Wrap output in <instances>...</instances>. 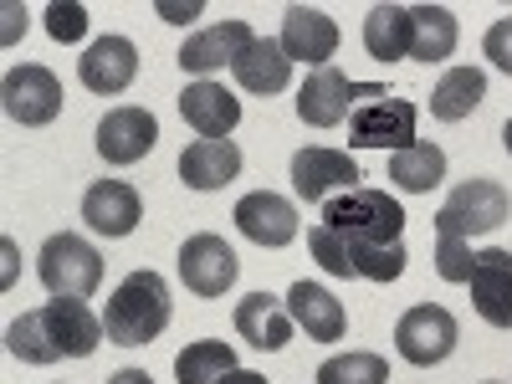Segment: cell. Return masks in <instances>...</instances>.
Wrapping results in <instances>:
<instances>
[{
	"instance_id": "6da1fadb",
	"label": "cell",
	"mask_w": 512,
	"mask_h": 384,
	"mask_svg": "<svg viewBox=\"0 0 512 384\" xmlns=\"http://www.w3.org/2000/svg\"><path fill=\"white\" fill-rule=\"evenodd\" d=\"M108 338L103 318L88 308V297H52L6 328V349L21 364H57V359H88Z\"/></svg>"
},
{
	"instance_id": "7a4b0ae2",
	"label": "cell",
	"mask_w": 512,
	"mask_h": 384,
	"mask_svg": "<svg viewBox=\"0 0 512 384\" xmlns=\"http://www.w3.org/2000/svg\"><path fill=\"white\" fill-rule=\"evenodd\" d=\"M169 313H175V303H169V282L159 272H128L113 297L103 303V328H108V344L118 349H144L154 344V338L169 328Z\"/></svg>"
},
{
	"instance_id": "3957f363",
	"label": "cell",
	"mask_w": 512,
	"mask_h": 384,
	"mask_svg": "<svg viewBox=\"0 0 512 384\" xmlns=\"http://www.w3.org/2000/svg\"><path fill=\"white\" fill-rule=\"evenodd\" d=\"M323 226L333 236H344L349 246H384V241H400L405 231V210L390 190H344L323 205Z\"/></svg>"
},
{
	"instance_id": "277c9868",
	"label": "cell",
	"mask_w": 512,
	"mask_h": 384,
	"mask_svg": "<svg viewBox=\"0 0 512 384\" xmlns=\"http://www.w3.org/2000/svg\"><path fill=\"white\" fill-rule=\"evenodd\" d=\"M36 277L52 297H93L103 287V251L77 231H57L36 251Z\"/></svg>"
},
{
	"instance_id": "5b68a950",
	"label": "cell",
	"mask_w": 512,
	"mask_h": 384,
	"mask_svg": "<svg viewBox=\"0 0 512 384\" xmlns=\"http://www.w3.org/2000/svg\"><path fill=\"white\" fill-rule=\"evenodd\" d=\"M379 98H390L384 82H354L338 67H318V72H308L303 88H297V118H303L308 128H338V123H349L364 103H379Z\"/></svg>"
},
{
	"instance_id": "8992f818",
	"label": "cell",
	"mask_w": 512,
	"mask_h": 384,
	"mask_svg": "<svg viewBox=\"0 0 512 384\" xmlns=\"http://www.w3.org/2000/svg\"><path fill=\"white\" fill-rule=\"evenodd\" d=\"M512 216V195L502 180H487V175H472V180H461L446 205L436 210V236H456V241H472V236H487L497 226H507Z\"/></svg>"
},
{
	"instance_id": "52a82bcc",
	"label": "cell",
	"mask_w": 512,
	"mask_h": 384,
	"mask_svg": "<svg viewBox=\"0 0 512 384\" xmlns=\"http://www.w3.org/2000/svg\"><path fill=\"white\" fill-rule=\"evenodd\" d=\"M456 344H461V323H456L451 308H441V303H415V308H405L400 323H395V349H400V359L415 364V369L446 364V359L456 354Z\"/></svg>"
},
{
	"instance_id": "ba28073f",
	"label": "cell",
	"mask_w": 512,
	"mask_h": 384,
	"mask_svg": "<svg viewBox=\"0 0 512 384\" xmlns=\"http://www.w3.org/2000/svg\"><path fill=\"white\" fill-rule=\"evenodd\" d=\"M62 103H67V93H62L57 72L41 62H21L0 82V108L21 128H47L52 118H62Z\"/></svg>"
},
{
	"instance_id": "9c48e42d",
	"label": "cell",
	"mask_w": 512,
	"mask_h": 384,
	"mask_svg": "<svg viewBox=\"0 0 512 384\" xmlns=\"http://www.w3.org/2000/svg\"><path fill=\"white\" fill-rule=\"evenodd\" d=\"M241 277V262H236V251L226 246V236L216 231H195L185 246H180V282L185 292L195 297H226Z\"/></svg>"
},
{
	"instance_id": "30bf717a",
	"label": "cell",
	"mask_w": 512,
	"mask_h": 384,
	"mask_svg": "<svg viewBox=\"0 0 512 384\" xmlns=\"http://www.w3.org/2000/svg\"><path fill=\"white\" fill-rule=\"evenodd\" d=\"M93 144H98L103 164L128 169V164H139V159H149V154H154V144H159V118H154L149 108L123 103V108H113V113H103V118H98Z\"/></svg>"
},
{
	"instance_id": "8fae6325",
	"label": "cell",
	"mask_w": 512,
	"mask_h": 384,
	"mask_svg": "<svg viewBox=\"0 0 512 384\" xmlns=\"http://www.w3.org/2000/svg\"><path fill=\"white\" fill-rule=\"evenodd\" d=\"M359 164L354 154L344 149H328V144H308V149H297L292 154V190L303 195V200H333V195H344V190H359Z\"/></svg>"
},
{
	"instance_id": "7c38bea8",
	"label": "cell",
	"mask_w": 512,
	"mask_h": 384,
	"mask_svg": "<svg viewBox=\"0 0 512 384\" xmlns=\"http://www.w3.org/2000/svg\"><path fill=\"white\" fill-rule=\"evenodd\" d=\"M415 118L420 108L410 98H379V103H364L354 118H349V149H410L415 144Z\"/></svg>"
},
{
	"instance_id": "4fadbf2b",
	"label": "cell",
	"mask_w": 512,
	"mask_h": 384,
	"mask_svg": "<svg viewBox=\"0 0 512 384\" xmlns=\"http://www.w3.org/2000/svg\"><path fill=\"white\" fill-rule=\"evenodd\" d=\"M134 77H139V47L128 36H98V41H88V52L77 57V82L98 98L128 93Z\"/></svg>"
},
{
	"instance_id": "5bb4252c",
	"label": "cell",
	"mask_w": 512,
	"mask_h": 384,
	"mask_svg": "<svg viewBox=\"0 0 512 384\" xmlns=\"http://www.w3.org/2000/svg\"><path fill=\"white\" fill-rule=\"evenodd\" d=\"M82 221H88V231H98L103 241H123L144 221V195L128 180H93L82 190Z\"/></svg>"
},
{
	"instance_id": "9a60e30c",
	"label": "cell",
	"mask_w": 512,
	"mask_h": 384,
	"mask_svg": "<svg viewBox=\"0 0 512 384\" xmlns=\"http://www.w3.org/2000/svg\"><path fill=\"white\" fill-rule=\"evenodd\" d=\"M231 221H236V231H241L246 241L267 246V251H282V246L297 241V205H292L287 195H277V190H251V195H241L236 210H231Z\"/></svg>"
},
{
	"instance_id": "2e32d148",
	"label": "cell",
	"mask_w": 512,
	"mask_h": 384,
	"mask_svg": "<svg viewBox=\"0 0 512 384\" xmlns=\"http://www.w3.org/2000/svg\"><path fill=\"white\" fill-rule=\"evenodd\" d=\"M256 41V31L246 26V21H216V26H205V31H195L185 47H180V72H190L195 82H210V72H226V67H236V57Z\"/></svg>"
},
{
	"instance_id": "e0dca14e",
	"label": "cell",
	"mask_w": 512,
	"mask_h": 384,
	"mask_svg": "<svg viewBox=\"0 0 512 384\" xmlns=\"http://www.w3.org/2000/svg\"><path fill=\"white\" fill-rule=\"evenodd\" d=\"M282 52L292 57V67L303 62V67H333V52H338V26L328 11L318 6H287L282 11Z\"/></svg>"
},
{
	"instance_id": "ac0fdd59",
	"label": "cell",
	"mask_w": 512,
	"mask_h": 384,
	"mask_svg": "<svg viewBox=\"0 0 512 384\" xmlns=\"http://www.w3.org/2000/svg\"><path fill=\"white\" fill-rule=\"evenodd\" d=\"M472 308L482 323L512 333V251L507 246H487L477 251V267H472Z\"/></svg>"
},
{
	"instance_id": "d6986e66",
	"label": "cell",
	"mask_w": 512,
	"mask_h": 384,
	"mask_svg": "<svg viewBox=\"0 0 512 384\" xmlns=\"http://www.w3.org/2000/svg\"><path fill=\"white\" fill-rule=\"evenodd\" d=\"M287 313H292V323L303 328L313 344H344L349 338V313H344V303L323 287V282H292L287 287Z\"/></svg>"
},
{
	"instance_id": "ffe728a7",
	"label": "cell",
	"mask_w": 512,
	"mask_h": 384,
	"mask_svg": "<svg viewBox=\"0 0 512 384\" xmlns=\"http://www.w3.org/2000/svg\"><path fill=\"white\" fill-rule=\"evenodd\" d=\"M180 118L195 128L200 139H231L241 123V98L226 88V82H185L180 93Z\"/></svg>"
},
{
	"instance_id": "44dd1931",
	"label": "cell",
	"mask_w": 512,
	"mask_h": 384,
	"mask_svg": "<svg viewBox=\"0 0 512 384\" xmlns=\"http://www.w3.org/2000/svg\"><path fill=\"white\" fill-rule=\"evenodd\" d=\"M236 333L246 338L251 349L277 354V349L292 344L297 323H292V313H287L282 297H272V292H246L241 303H236Z\"/></svg>"
},
{
	"instance_id": "7402d4cb",
	"label": "cell",
	"mask_w": 512,
	"mask_h": 384,
	"mask_svg": "<svg viewBox=\"0 0 512 384\" xmlns=\"http://www.w3.org/2000/svg\"><path fill=\"white\" fill-rule=\"evenodd\" d=\"M241 164L246 159H241V149L231 139H195L180 154V180L190 190H226L241 175Z\"/></svg>"
},
{
	"instance_id": "603a6c76",
	"label": "cell",
	"mask_w": 512,
	"mask_h": 384,
	"mask_svg": "<svg viewBox=\"0 0 512 384\" xmlns=\"http://www.w3.org/2000/svg\"><path fill=\"white\" fill-rule=\"evenodd\" d=\"M236 82L246 93H256V98H272V93H287L292 88V57L282 52V41H272V36H256L251 47L236 57Z\"/></svg>"
},
{
	"instance_id": "cb8c5ba5",
	"label": "cell",
	"mask_w": 512,
	"mask_h": 384,
	"mask_svg": "<svg viewBox=\"0 0 512 384\" xmlns=\"http://www.w3.org/2000/svg\"><path fill=\"white\" fill-rule=\"evenodd\" d=\"M487 98V72L482 67H446L436 77V88H431V118L436 123H461V118H472Z\"/></svg>"
},
{
	"instance_id": "d4e9b609",
	"label": "cell",
	"mask_w": 512,
	"mask_h": 384,
	"mask_svg": "<svg viewBox=\"0 0 512 384\" xmlns=\"http://www.w3.org/2000/svg\"><path fill=\"white\" fill-rule=\"evenodd\" d=\"M456 16L446 6H410V62H446L456 57Z\"/></svg>"
},
{
	"instance_id": "484cf974",
	"label": "cell",
	"mask_w": 512,
	"mask_h": 384,
	"mask_svg": "<svg viewBox=\"0 0 512 384\" xmlns=\"http://www.w3.org/2000/svg\"><path fill=\"white\" fill-rule=\"evenodd\" d=\"M446 180V149L431 139H415L410 149L390 154V185L405 195H431Z\"/></svg>"
},
{
	"instance_id": "4316f807",
	"label": "cell",
	"mask_w": 512,
	"mask_h": 384,
	"mask_svg": "<svg viewBox=\"0 0 512 384\" xmlns=\"http://www.w3.org/2000/svg\"><path fill=\"white\" fill-rule=\"evenodd\" d=\"M364 52L374 57V62H405L410 57V6H374L369 16H364Z\"/></svg>"
},
{
	"instance_id": "83f0119b",
	"label": "cell",
	"mask_w": 512,
	"mask_h": 384,
	"mask_svg": "<svg viewBox=\"0 0 512 384\" xmlns=\"http://www.w3.org/2000/svg\"><path fill=\"white\" fill-rule=\"evenodd\" d=\"M236 364V349L221 344V338H195V344H185L175 354V379L180 384H221Z\"/></svg>"
},
{
	"instance_id": "f1b7e54d",
	"label": "cell",
	"mask_w": 512,
	"mask_h": 384,
	"mask_svg": "<svg viewBox=\"0 0 512 384\" xmlns=\"http://www.w3.org/2000/svg\"><path fill=\"white\" fill-rule=\"evenodd\" d=\"M318 384H390V359L369 349H349L318 364Z\"/></svg>"
},
{
	"instance_id": "f546056e",
	"label": "cell",
	"mask_w": 512,
	"mask_h": 384,
	"mask_svg": "<svg viewBox=\"0 0 512 384\" xmlns=\"http://www.w3.org/2000/svg\"><path fill=\"white\" fill-rule=\"evenodd\" d=\"M436 277L441 282H472V267H477V251H472V241H456V236H436Z\"/></svg>"
},
{
	"instance_id": "4dcf8cb0",
	"label": "cell",
	"mask_w": 512,
	"mask_h": 384,
	"mask_svg": "<svg viewBox=\"0 0 512 384\" xmlns=\"http://www.w3.org/2000/svg\"><path fill=\"white\" fill-rule=\"evenodd\" d=\"M47 36L72 47V41L88 36V6H77V0H52L47 6Z\"/></svg>"
},
{
	"instance_id": "1f68e13d",
	"label": "cell",
	"mask_w": 512,
	"mask_h": 384,
	"mask_svg": "<svg viewBox=\"0 0 512 384\" xmlns=\"http://www.w3.org/2000/svg\"><path fill=\"white\" fill-rule=\"evenodd\" d=\"M482 57H487L497 72L512 77V16H502V21L487 26V36H482Z\"/></svg>"
},
{
	"instance_id": "d6a6232c",
	"label": "cell",
	"mask_w": 512,
	"mask_h": 384,
	"mask_svg": "<svg viewBox=\"0 0 512 384\" xmlns=\"http://www.w3.org/2000/svg\"><path fill=\"white\" fill-rule=\"evenodd\" d=\"M164 21H175V26H190L195 16H205V6H200V0H190V6H175V0H159V6H154Z\"/></svg>"
},
{
	"instance_id": "836d02e7",
	"label": "cell",
	"mask_w": 512,
	"mask_h": 384,
	"mask_svg": "<svg viewBox=\"0 0 512 384\" xmlns=\"http://www.w3.org/2000/svg\"><path fill=\"white\" fill-rule=\"evenodd\" d=\"M221 384H272V379H267V374H256V369H231Z\"/></svg>"
},
{
	"instance_id": "e575fe53",
	"label": "cell",
	"mask_w": 512,
	"mask_h": 384,
	"mask_svg": "<svg viewBox=\"0 0 512 384\" xmlns=\"http://www.w3.org/2000/svg\"><path fill=\"white\" fill-rule=\"evenodd\" d=\"M16 31H26V11L21 6H6V41H16Z\"/></svg>"
},
{
	"instance_id": "d590c367",
	"label": "cell",
	"mask_w": 512,
	"mask_h": 384,
	"mask_svg": "<svg viewBox=\"0 0 512 384\" xmlns=\"http://www.w3.org/2000/svg\"><path fill=\"white\" fill-rule=\"evenodd\" d=\"M108 384H154V379H149L144 369H118V374H113Z\"/></svg>"
},
{
	"instance_id": "8d00e7d4",
	"label": "cell",
	"mask_w": 512,
	"mask_h": 384,
	"mask_svg": "<svg viewBox=\"0 0 512 384\" xmlns=\"http://www.w3.org/2000/svg\"><path fill=\"white\" fill-rule=\"evenodd\" d=\"M502 149H507V154H512V118H507V123H502Z\"/></svg>"
},
{
	"instance_id": "74e56055",
	"label": "cell",
	"mask_w": 512,
	"mask_h": 384,
	"mask_svg": "<svg viewBox=\"0 0 512 384\" xmlns=\"http://www.w3.org/2000/svg\"><path fill=\"white\" fill-rule=\"evenodd\" d=\"M482 384H502V379H482Z\"/></svg>"
}]
</instances>
